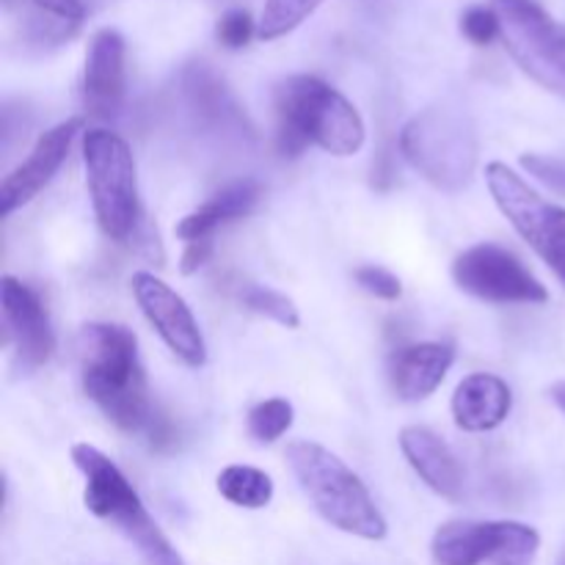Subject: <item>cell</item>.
Wrapping results in <instances>:
<instances>
[{
  "label": "cell",
  "instance_id": "obj_26",
  "mask_svg": "<svg viewBox=\"0 0 565 565\" xmlns=\"http://www.w3.org/2000/svg\"><path fill=\"white\" fill-rule=\"evenodd\" d=\"M353 279L362 290H367L375 298H384V301H397L403 292L401 279L381 265H362V268L353 270Z\"/></svg>",
  "mask_w": 565,
  "mask_h": 565
},
{
  "label": "cell",
  "instance_id": "obj_13",
  "mask_svg": "<svg viewBox=\"0 0 565 565\" xmlns=\"http://www.w3.org/2000/svg\"><path fill=\"white\" fill-rule=\"evenodd\" d=\"M81 130L83 119L81 116H72V119L50 127V130H44L36 138L28 158L0 185V215H11L14 210H20L22 204H28L44 191V185L53 180L55 171L61 169V163L70 154L72 141H75Z\"/></svg>",
  "mask_w": 565,
  "mask_h": 565
},
{
  "label": "cell",
  "instance_id": "obj_4",
  "mask_svg": "<svg viewBox=\"0 0 565 565\" xmlns=\"http://www.w3.org/2000/svg\"><path fill=\"white\" fill-rule=\"evenodd\" d=\"M72 461L86 478V502L88 511L97 519L114 522L119 533L130 541L143 557L147 565H185L180 552L171 546L163 530L154 524L149 511L143 508L141 497L130 486V480L121 475V469L110 461L105 452H99L92 445L72 447Z\"/></svg>",
  "mask_w": 565,
  "mask_h": 565
},
{
  "label": "cell",
  "instance_id": "obj_30",
  "mask_svg": "<svg viewBox=\"0 0 565 565\" xmlns=\"http://www.w3.org/2000/svg\"><path fill=\"white\" fill-rule=\"evenodd\" d=\"M552 401H555L557 406H561V412L565 414V381H561V384L552 386Z\"/></svg>",
  "mask_w": 565,
  "mask_h": 565
},
{
  "label": "cell",
  "instance_id": "obj_8",
  "mask_svg": "<svg viewBox=\"0 0 565 565\" xmlns=\"http://www.w3.org/2000/svg\"><path fill=\"white\" fill-rule=\"evenodd\" d=\"M486 185L513 230L565 285V210L546 202L511 166L500 160L486 166Z\"/></svg>",
  "mask_w": 565,
  "mask_h": 565
},
{
  "label": "cell",
  "instance_id": "obj_7",
  "mask_svg": "<svg viewBox=\"0 0 565 565\" xmlns=\"http://www.w3.org/2000/svg\"><path fill=\"white\" fill-rule=\"evenodd\" d=\"M502 39L524 75L565 97V25L535 0H494Z\"/></svg>",
  "mask_w": 565,
  "mask_h": 565
},
{
  "label": "cell",
  "instance_id": "obj_21",
  "mask_svg": "<svg viewBox=\"0 0 565 565\" xmlns=\"http://www.w3.org/2000/svg\"><path fill=\"white\" fill-rule=\"evenodd\" d=\"M320 3H323V0H265L263 17H259L257 25V36L265 39V42L287 36V33L296 31Z\"/></svg>",
  "mask_w": 565,
  "mask_h": 565
},
{
  "label": "cell",
  "instance_id": "obj_19",
  "mask_svg": "<svg viewBox=\"0 0 565 565\" xmlns=\"http://www.w3.org/2000/svg\"><path fill=\"white\" fill-rule=\"evenodd\" d=\"M182 86H185L188 103H191L193 114L199 119L210 121V125H232L235 119H241V110H237L235 99L226 92L224 81L215 75L210 66L204 64H191L182 75Z\"/></svg>",
  "mask_w": 565,
  "mask_h": 565
},
{
  "label": "cell",
  "instance_id": "obj_25",
  "mask_svg": "<svg viewBox=\"0 0 565 565\" xmlns=\"http://www.w3.org/2000/svg\"><path fill=\"white\" fill-rule=\"evenodd\" d=\"M254 33H257V25H254L252 14L243 9H230L226 14H221L218 25H215V36L230 50L246 47Z\"/></svg>",
  "mask_w": 565,
  "mask_h": 565
},
{
  "label": "cell",
  "instance_id": "obj_23",
  "mask_svg": "<svg viewBox=\"0 0 565 565\" xmlns=\"http://www.w3.org/2000/svg\"><path fill=\"white\" fill-rule=\"evenodd\" d=\"M292 425V406L281 397H270V401L259 403L248 412V434L259 441V445H270V441L281 439Z\"/></svg>",
  "mask_w": 565,
  "mask_h": 565
},
{
  "label": "cell",
  "instance_id": "obj_9",
  "mask_svg": "<svg viewBox=\"0 0 565 565\" xmlns=\"http://www.w3.org/2000/svg\"><path fill=\"white\" fill-rule=\"evenodd\" d=\"M541 535L522 522H447L436 530V565H533Z\"/></svg>",
  "mask_w": 565,
  "mask_h": 565
},
{
  "label": "cell",
  "instance_id": "obj_11",
  "mask_svg": "<svg viewBox=\"0 0 565 565\" xmlns=\"http://www.w3.org/2000/svg\"><path fill=\"white\" fill-rule=\"evenodd\" d=\"M130 285L143 318L169 345V351L188 367H202L207 362V345H204L202 329L182 296H177L158 276L143 274V270L132 276Z\"/></svg>",
  "mask_w": 565,
  "mask_h": 565
},
{
  "label": "cell",
  "instance_id": "obj_3",
  "mask_svg": "<svg viewBox=\"0 0 565 565\" xmlns=\"http://www.w3.org/2000/svg\"><path fill=\"white\" fill-rule=\"evenodd\" d=\"M292 475L315 511L348 535L364 541L386 539V519L373 494L342 458L315 441H292L287 447Z\"/></svg>",
  "mask_w": 565,
  "mask_h": 565
},
{
  "label": "cell",
  "instance_id": "obj_10",
  "mask_svg": "<svg viewBox=\"0 0 565 565\" xmlns=\"http://www.w3.org/2000/svg\"><path fill=\"white\" fill-rule=\"evenodd\" d=\"M452 279L469 296L491 303H546L550 292L522 259L494 243H478L458 254Z\"/></svg>",
  "mask_w": 565,
  "mask_h": 565
},
{
  "label": "cell",
  "instance_id": "obj_24",
  "mask_svg": "<svg viewBox=\"0 0 565 565\" xmlns=\"http://www.w3.org/2000/svg\"><path fill=\"white\" fill-rule=\"evenodd\" d=\"M461 33L472 44H491L497 36H502V22L497 9L486 6H472L461 17Z\"/></svg>",
  "mask_w": 565,
  "mask_h": 565
},
{
  "label": "cell",
  "instance_id": "obj_28",
  "mask_svg": "<svg viewBox=\"0 0 565 565\" xmlns=\"http://www.w3.org/2000/svg\"><path fill=\"white\" fill-rule=\"evenodd\" d=\"M103 3L105 0H33V6L44 9L47 14L61 17V20L66 22H75V25H81V22L86 20L92 11H97Z\"/></svg>",
  "mask_w": 565,
  "mask_h": 565
},
{
  "label": "cell",
  "instance_id": "obj_22",
  "mask_svg": "<svg viewBox=\"0 0 565 565\" xmlns=\"http://www.w3.org/2000/svg\"><path fill=\"white\" fill-rule=\"evenodd\" d=\"M241 303L252 312L265 315V318L276 320L285 329H298L301 326V315L298 307L279 290H270L263 285H243L241 287Z\"/></svg>",
  "mask_w": 565,
  "mask_h": 565
},
{
  "label": "cell",
  "instance_id": "obj_1",
  "mask_svg": "<svg viewBox=\"0 0 565 565\" xmlns=\"http://www.w3.org/2000/svg\"><path fill=\"white\" fill-rule=\"evenodd\" d=\"M77 351L83 390L99 412L121 430L147 434L158 408L149 403L136 334L116 323H88L83 326Z\"/></svg>",
  "mask_w": 565,
  "mask_h": 565
},
{
  "label": "cell",
  "instance_id": "obj_2",
  "mask_svg": "<svg viewBox=\"0 0 565 565\" xmlns=\"http://www.w3.org/2000/svg\"><path fill=\"white\" fill-rule=\"evenodd\" d=\"M279 132L276 147L285 158H298L309 143L348 158L364 147L362 114L334 86L315 75H292L276 88Z\"/></svg>",
  "mask_w": 565,
  "mask_h": 565
},
{
  "label": "cell",
  "instance_id": "obj_14",
  "mask_svg": "<svg viewBox=\"0 0 565 565\" xmlns=\"http://www.w3.org/2000/svg\"><path fill=\"white\" fill-rule=\"evenodd\" d=\"M125 86V39L114 28H105L88 42L86 70H83V99L88 114L99 119L119 116Z\"/></svg>",
  "mask_w": 565,
  "mask_h": 565
},
{
  "label": "cell",
  "instance_id": "obj_12",
  "mask_svg": "<svg viewBox=\"0 0 565 565\" xmlns=\"http://www.w3.org/2000/svg\"><path fill=\"white\" fill-rule=\"evenodd\" d=\"M0 303H3L6 342L14 345L17 364L22 370H39L47 364L55 351V334L36 292L14 276H3Z\"/></svg>",
  "mask_w": 565,
  "mask_h": 565
},
{
  "label": "cell",
  "instance_id": "obj_20",
  "mask_svg": "<svg viewBox=\"0 0 565 565\" xmlns=\"http://www.w3.org/2000/svg\"><path fill=\"white\" fill-rule=\"evenodd\" d=\"M218 491L226 502L248 511H259L274 500V480L254 467H226L218 475Z\"/></svg>",
  "mask_w": 565,
  "mask_h": 565
},
{
  "label": "cell",
  "instance_id": "obj_15",
  "mask_svg": "<svg viewBox=\"0 0 565 565\" xmlns=\"http://www.w3.org/2000/svg\"><path fill=\"white\" fill-rule=\"evenodd\" d=\"M401 450L414 472L436 494L452 502L463 500V469L450 447L441 441V436H436L430 428H423V425H412V428H403Z\"/></svg>",
  "mask_w": 565,
  "mask_h": 565
},
{
  "label": "cell",
  "instance_id": "obj_6",
  "mask_svg": "<svg viewBox=\"0 0 565 565\" xmlns=\"http://www.w3.org/2000/svg\"><path fill=\"white\" fill-rule=\"evenodd\" d=\"M83 166L103 232L116 243H132L143 224V210L130 143L114 130L92 127L83 132Z\"/></svg>",
  "mask_w": 565,
  "mask_h": 565
},
{
  "label": "cell",
  "instance_id": "obj_18",
  "mask_svg": "<svg viewBox=\"0 0 565 565\" xmlns=\"http://www.w3.org/2000/svg\"><path fill=\"white\" fill-rule=\"evenodd\" d=\"M263 202V185L254 180H241L226 185L224 191L215 193L210 202H204L202 207H196L193 213H188L185 218L177 224V237H182L185 243L204 241V237H213V232L218 226L230 224L235 218H246L257 210V204Z\"/></svg>",
  "mask_w": 565,
  "mask_h": 565
},
{
  "label": "cell",
  "instance_id": "obj_16",
  "mask_svg": "<svg viewBox=\"0 0 565 565\" xmlns=\"http://www.w3.org/2000/svg\"><path fill=\"white\" fill-rule=\"evenodd\" d=\"M513 406L511 386L491 373H475L458 384L452 395V417L467 434L500 428Z\"/></svg>",
  "mask_w": 565,
  "mask_h": 565
},
{
  "label": "cell",
  "instance_id": "obj_27",
  "mask_svg": "<svg viewBox=\"0 0 565 565\" xmlns=\"http://www.w3.org/2000/svg\"><path fill=\"white\" fill-rule=\"evenodd\" d=\"M522 166L535 180H541L546 188L565 196V160L552 158V154H524Z\"/></svg>",
  "mask_w": 565,
  "mask_h": 565
},
{
  "label": "cell",
  "instance_id": "obj_17",
  "mask_svg": "<svg viewBox=\"0 0 565 565\" xmlns=\"http://www.w3.org/2000/svg\"><path fill=\"white\" fill-rule=\"evenodd\" d=\"M452 359L456 353L445 342H419V345L401 348L392 359V386L397 397L417 403L434 395L445 381L447 370L452 367Z\"/></svg>",
  "mask_w": 565,
  "mask_h": 565
},
{
  "label": "cell",
  "instance_id": "obj_29",
  "mask_svg": "<svg viewBox=\"0 0 565 565\" xmlns=\"http://www.w3.org/2000/svg\"><path fill=\"white\" fill-rule=\"evenodd\" d=\"M213 248H215L213 237H204V241L188 243L185 254H182V263H180L182 274L191 276V274H196L202 265H207L210 257H213Z\"/></svg>",
  "mask_w": 565,
  "mask_h": 565
},
{
  "label": "cell",
  "instance_id": "obj_5",
  "mask_svg": "<svg viewBox=\"0 0 565 565\" xmlns=\"http://www.w3.org/2000/svg\"><path fill=\"white\" fill-rule=\"evenodd\" d=\"M401 152L430 185L458 193L478 169V132L463 110L434 105L406 121Z\"/></svg>",
  "mask_w": 565,
  "mask_h": 565
}]
</instances>
